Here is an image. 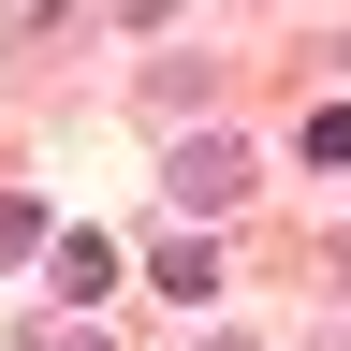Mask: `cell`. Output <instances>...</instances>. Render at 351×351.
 <instances>
[{"mask_svg":"<svg viewBox=\"0 0 351 351\" xmlns=\"http://www.w3.org/2000/svg\"><path fill=\"white\" fill-rule=\"evenodd\" d=\"M176 205L191 219H219V205H249V147H219V132H191V147H176V176H161Z\"/></svg>","mask_w":351,"mask_h":351,"instance_id":"6da1fadb","label":"cell"},{"mask_svg":"<svg viewBox=\"0 0 351 351\" xmlns=\"http://www.w3.org/2000/svg\"><path fill=\"white\" fill-rule=\"evenodd\" d=\"M147 278H161L176 307H205V293H219V263H205V234H161V263H147Z\"/></svg>","mask_w":351,"mask_h":351,"instance_id":"7a4b0ae2","label":"cell"},{"mask_svg":"<svg viewBox=\"0 0 351 351\" xmlns=\"http://www.w3.org/2000/svg\"><path fill=\"white\" fill-rule=\"evenodd\" d=\"M29 249H44V205H29V191H0V263H29Z\"/></svg>","mask_w":351,"mask_h":351,"instance_id":"3957f363","label":"cell"},{"mask_svg":"<svg viewBox=\"0 0 351 351\" xmlns=\"http://www.w3.org/2000/svg\"><path fill=\"white\" fill-rule=\"evenodd\" d=\"M307 161H351V103H322V117H307Z\"/></svg>","mask_w":351,"mask_h":351,"instance_id":"277c9868","label":"cell"},{"mask_svg":"<svg viewBox=\"0 0 351 351\" xmlns=\"http://www.w3.org/2000/svg\"><path fill=\"white\" fill-rule=\"evenodd\" d=\"M59 15H73V0H0V29H15V44H29V29H59Z\"/></svg>","mask_w":351,"mask_h":351,"instance_id":"5b68a950","label":"cell"},{"mask_svg":"<svg viewBox=\"0 0 351 351\" xmlns=\"http://www.w3.org/2000/svg\"><path fill=\"white\" fill-rule=\"evenodd\" d=\"M29 351H103V337H88V322H44V337H29Z\"/></svg>","mask_w":351,"mask_h":351,"instance_id":"8992f818","label":"cell"}]
</instances>
